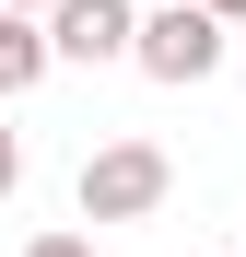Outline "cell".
Instances as JSON below:
<instances>
[{"label":"cell","instance_id":"6da1fadb","mask_svg":"<svg viewBox=\"0 0 246 257\" xmlns=\"http://www.w3.org/2000/svg\"><path fill=\"white\" fill-rule=\"evenodd\" d=\"M164 187H176V164H164L152 141H106V152H82V222H152Z\"/></svg>","mask_w":246,"mask_h":257},{"label":"cell","instance_id":"7a4b0ae2","mask_svg":"<svg viewBox=\"0 0 246 257\" xmlns=\"http://www.w3.org/2000/svg\"><path fill=\"white\" fill-rule=\"evenodd\" d=\"M223 47H234V35H223L211 12H188V0H164V12H141V24H129V70L176 82V94H188V82H211V70H223Z\"/></svg>","mask_w":246,"mask_h":257},{"label":"cell","instance_id":"3957f363","mask_svg":"<svg viewBox=\"0 0 246 257\" xmlns=\"http://www.w3.org/2000/svg\"><path fill=\"white\" fill-rule=\"evenodd\" d=\"M129 0H59V12L47 24H35V35H47V59H82V70H106V59H129Z\"/></svg>","mask_w":246,"mask_h":257},{"label":"cell","instance_id":"277c9868","mask_svg":"<svg viewBox=\"0 0 246 257\" xmlns=\"http://www.w3.org/2000/svg\"><path fill=\"white\" fill-rule=\"evenodd\" d=\"M35 82H47V35L0 12V94H35Z\"/></svg>","mask_w":246,"mask_h":257},{"label":"cell","instance_id":"5b68a950","mask_svg":"<svg viewBox=\"0 0 246 257\" xmlns=\"http://www.w3.org/2000/svg\"><path fill=\"white\" fill-rule=\"evenodd\" d=\"M24 187V128H0V199Z\"/></svg>","mask_w":246,"mask_h":257},{"label":"cell","instance_id":"8992f818","mask_svg":"<svg viewBox=\"0 0 246 257\" xmlns=\"http://www.w3.org/2000/svg\"><path fill=\"white\" fill-rule=\"evenodd\" d=\"M24 257H94V234H35Z\"/></svg>","mask_w":246,"mask_h":257},{"label":"cell","instance_id":"52a82bcc","mask_svg":"<svg viewBox=\"0 0 246 257\" xmlns=\"http://www.w3.org/2000/svg\"><path fill=\"white\" fill-rule=\"evenodd\" d=\"M0 12H12V24H47V12H59V0H0Z\"/></svg>","mask_w":246,"mask_h":257},{"label":"cell","instance_id":"ba28073f","mask_svg":"<svg viewBox=\"0 0 246 257\" xmlns=\"http://www.w3.org/2000/svg\"><path fill=\"white\" fill-rule=\"evenodd\" d=\"M188 12H211V24H246V0H188Z\"/></svg>","mask_w":246,"mask_h":257}]
</instances>
